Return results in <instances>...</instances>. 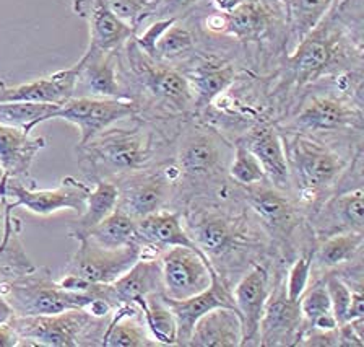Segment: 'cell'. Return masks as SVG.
Returning <instances> with one entry per match:
<instances>
[{
  "mask_svg": "<svg viewBox=\"0 0 364 347\" xmlns=\"http://www.w3.org/2000/svg\"><path fill=\"white\" fill-rule=\"evenodd\" d=\"M236 190L246 206L257 217L270 240L280 244L283 249H289L291 254L296 232L303 227L304 209L299 206L298 201H294L289 192L273 187L269 181L244 187L236 186Z\"/></svg>",
  "mask_w": 364,
  "mask_h": 347,
  "instance_id": "30bf717a",
  "label": "cell"
},
{
  "mask_svg": "<svg viewBox=\"0 0 364 347\" xmlns=\"http://www.w3.org/2000/svg\"><path fill=\"white\" fill-rule=\"evenodd\" d=\"M5 181H7V176H5L2 170H0V195H2V196H4V185H5Z\"/></svg>",
  "mask_w": 364,
  "mask_h": 347,
  "instance_id": "7dc6e473",
  "label": "cell"
},
{
  "mask_svg": "<svg viewBox=\"0 0 364 347\" xmlns=\"http://www.w3.org/2000/svg\"><path fill=\"white\" fill-rule=\"evenodd\" d=\"M136 235L141 247V258H156L169 247H187L202 252L182 224L181 210L163 209L136 220Z\"/></svg>",
  "mask_w": 364,
  "mask_h": 347,
  "instance_id": "cb8c5ba5",
  "label": "cell"
},
{
  "mask_svg": "<svg viewBox=\"0 0 364 347\" xmlns=\"http://www.w3.org/2000/svg\"><path fill=\"white\" fill-rule=\"evenodd\" d=\"M117 207L135 220L168 209L176 197L178 170L171 157L117 181Z\"/></svg>",
  "mask_w": 364,
  "mask_h": 347,
  "instance_id": "8fae6325",
  "label": "cell"
},
{
  "mask_svg": "<svg viewBox=\"0 0 364 347\" xmlns=\"http://www.w3.org/2000/svg\"><path fill=\"white\" fill-rule=\"evenodd\" d=\"M107 297L114 309L121 305H136L148 295L163 292L161 264L156 258H140L117 281L107 284Z\"/></svg>",
  "mask_w": 364,
  "mask_h": 347,
  "instance_id": "4316f807",
  "label": "cell"
},
{
  "mask_svg": "<svg viewBox=\"0 0 364 347\" xmlns=\"http://www.w3.org/2000/svg\"><path fill=\"white\" fill-rule=\"evenodd\" d=\"M106 9L119 16L139 33L140 26L151 20L158 0H98Z\"/></svg>",
  "mask_w": 364,
  "mask_h": 347,
  "instance_id": "ab89813d",
  "label": "cell"
},
{
  "mask_svg": "<svg viewBox=\"0 0 364 347\" xmlns=\"http://www.w3.org/2000/svg\"><path fill=\"white\" fill-rule=\"evenodd\" d=\"M72 7L73 12L88 21V48L105 53H119L136 35L132 26L114 15L98 0H73Z\"/></svg>",
  "mask_w": 364,
  "mask_h": 347,
  "instance_id": "d4e9b609",
  "label": "cell"
},
{
  "mask_svg": "<svg viewBox=\"0 0 364 347\" xmlns=\"http://www.w3.org/2000/svg\"><path fill=\"white\" fill-rule=\"evenodd\" d=\"M48 147L41 135H31L25 129L0 124V170L7 178L36 187L31 167L39 152Z\"/></svg>",
  "mask_w": 364,
  "mask_h": 347,
  "instance_id": "603a6c76",
  "label": "cell"
},
{
  "mask_svg": "<svg viewBox=\"0 0 364 347\" xmlns=\"http://www.w3.org/2000/svg\"><path fill=\"white\" fill-rule=\"evenodd\" d=\"M159 346L148 333L139 305H121L112 311L101 347Z\"/></svg>",
  "mask_w": 364,
  "mask_h": 347,
  "instance_id": "4dcf8cb0",
  "label": "cell"
},
{
  "mask_svg": "<svg viewBox=\"0 0 364 347\" xmlns=\"http://www.w3.org/2000/svg\"><path fill=\"white\" fill-rule=\"evenodd\" d=\"M85 240L106 249H121L134 247V244L140 247L139 235H136V220L119 207L114 209L101 224L96 225Z\"/></svg>",
  "mask_w": 364,
  "mask_h": 347,
  "instance_id": "836d02e7",
  "label": "cell"
},
{
  "mask_svg": "<svg viewBox=\"0 0 364 347\" xmlns=\"http://www.w3.org/2000/svg\"><path fill=\"white\" fill-rule=\"evenodd\" d=\"M117 201L119 187L114 181H96L88 192L85 209L68 227V237L77 242L85 240L90 232L117 207Z\"/></svg>",
  "mask_w": 364,
  "mask_h": 347,
  "instance_id": "1f68e13d",
  "label": "cell"
},
{
  "mask_svg": "<svg viewBox=\"0 0 364 347\" xmlns=\"http://www.w3.org/2000/svg\"><path fill=\"white\" fill-rule=\"evenodd\" d=\"M303 334L299 300H289L284 282L277 284L267 299L259 324V346H296Z\"/></svg>",
  "mask_w": 364,
  "mask_h": 347,
  "instance_id": "ac0fdd59",
  "label": "cell"
},
{
  "mask_svg": "<svg viewBox=\"0 0 364 347\" xmlns=\"http://www.w3.org/2000/svg\"><path fill=\"white\" fill-rule=\"evenodd\" d=\"M168 145H173V140L164 138L155 123L135 116L125 126L114 124L85 144H78V167L87 183H117L125 176L159 163L156 155Z\"/></svg>",
  "mask_w": 364,
  "mask_h": 347,
  "instance_id": "3957f363",
  "label": "cell"
},
{
  "mask_svg": "<svg viewBox=\"0 0 364 347\" xmlns=\"http://www.w3.org/2000/svg\"><path fill=\"white\" fill-rule=\"evenodd\" d=\"M330 83L332 88L328 90L303 92L288 115L275 123L277 129L333 142H363L361 95L341 88L335 78H330Z\"/></svg>",
  "mask_w": 364,
  "mask_h": 347,
  "instance_id": "8992f818",
  "label": "cell"
},
{
  "mask_svg": "<svg viewBox=\"0 0 364 347\" xmlns=\"http://www.w3.org/2000/svg\"><path fill=\"white\" fill-rule=\"evenodd\" d=\"M278 2H280V4H283V5H284V7H287V4H288V0H278Z\"/></svg>",
  "mask_w": 364,
  "mask_h": 347,
  "instance_id": "c3c4849f",
  "label": "cell"
},
{
  "mask_svg": "<svg viewBox=\"0 0 364 347\" xmlns=\"http://www.w3.org/2000/svg\"><path fill=\"white\" fill-rule=\"evenodd\" d=\"M197 51V38L184 20H176L156 41L155 61L166 62V64H181Z\"/></svg>",
  "mask_w": 364,
  "mask_h": 347,
  "instance_id": "d590c367",
  "label": "cell"
},
{
  "mask_svg": "<svg viewBox=\"0 0 364 347\" xmlns=\"http://www.w3.org/2000/svg\"><path fill=\"white\" fill-rule=\"evenodd\" d=\"M148 333L159 346H178V321L174 313L161 299V292L136 301Z\"/></svg>",
  "mask_w": 364,
  "mask_h": 347,
  "instance_id": "e575fe53",
  "label": "cell"
},
{
  "mask_svg": "<svg viewBox=\"0 0 364 347\" xmlns=\"http://www.w3.org/2000/svg\"><path fill=\"white\" fill-rule=\"evenodd\" d=\"M203 26L212 35L231 38L242 44L260 46L262 43H273L284 53L287 10L278 0H241L228 14L213 10L203 19Z\"/></svg>",
  "mask_w": 364,
  "mask_h": 347,
  "instance_id": "ba28073f",
  "label": "cell"
},
{
  "mask_svg": "<svg viewBox=\"0 0 364 347\" xmlns=\"http://www.w3.org/2000/svg\"><path fill=\"white\" fill-rule=\"evenodd\" d=\"M158 2H159V0H158Z\"/></svg>",
  "mask_w": 364,
  "mask_h": 347,
  "instance_id": "681fc988",
  "label": "cell"
},
{
  "mask_svg": "<svg viewBox=\"0 0 364 347\" xmlns=\"http://www.w3.org/2000/svg\"><path fill=\"white\" fill-rule=\"evenodd\" d=\"M242 343L241 316L236 309L218 306L196 323L187 346L191 347H239Z\"/></svg>",
  "mask_w": 364,
  "mask_h": 347,
  "instance_id": "83f0119b",
  "label": "cell"
},
{
  "mask_svg": "<svg viewBox=\"0 0 364 347\" xmlns=\"http://www.w3.org/2000/svg\"><path fill=\"white\" fill-rule=\"evenodd\" d=\"M10 277H15V274H11V272L5 271V269H2V267H0V287H2V284Z\"/></svg>",
  "mask_w": 364,
  "mask_h": 347,
  "instance_id": "bcb514c9",
  "label": "cell"
},
{
  "mask_svg": "<svg viewBox=\"0 0 364 347\" xmlns=\"http://www.w3.org/2000/svg\"><path fill=\"white\" fill-rule=\"evenodd\" d=\"M20 338L10 323H0V347H18Z\"/></svg>",
  "mask_w": 364,
  "mask_h": 347,
  "instance_id": "ee69618b",
  "label": "cell"
},
{
  "mask_svg": "<svg viewBox=\"0 0 364 347\" xmlns=\"http://www.w3.org/2000/svg\"><path fill=\"white\" fill-rule=\"evenodd\" d=\"M235 144L207 123L187 121L173 140L171 160L178 170V191H191L187 201L198 196H215L226 191L228 165ZM186 201V202H187Z\"/></svg>",
  "mask_w": 364,
  "mask_h": 347,
  "instance_id": "5b68a950",
  "label": "cell"
},
{
  "mask_svg": "<svg viewBox=\"0 0 364 347\" xmlns=\"http://www.w3.org/2000/svg\"><path fill=\"white\" fill-rule=\"evenodd\" d=\"M323 281H326L335 320H337L338 324L346 323V316H348L351 305V287L337 272H328V274L323 276Z\"/></svg>",
  "mask_w": 364,
  "mask_h": 347,
  "instance_id": "b9f144b4",
  "label": "cell"
},
{
  "mask_svg": "<svg viewBox=\"0 0 364 347\" xmlns=\"http://www.w3.org/2000/svg\"><path fill=\"white\" fill-rule=\"evenodd\" d=\"M235 142L242 144L254 153L264 170L267 181L273 187L283 192H291L287 155H284L283 140L275 123L254 124L244 130Z\"/></svg>",
  "mask_w": 364,
  "mask_h": 347,
  "instance_id": "ffe728a7",
  "label": "cell"
},
{
  "mask_svg": "<svg viewBox=\"0 0 364 347\" xmlns=\"http://www.w3.org/2000/svg\"><path fill=\"white\" fill-rule=\"evenodd\" d=\"M270 290V274L262 263L250 267L232 287L231 295L242 324L241 346H259V324Z\"/></svg>",
  "mask_w": 364,
  "mask_h": 347,
  "instance_id": "d6986e66",
  "label": "cell"
},
{
  "mask_svg": "<svg viewBox=\"0 0 364 347\" xmlns=\"http://www.w3.org/2000/svg\"><path fill=\"white\" fill-rule=\"evenodd\" d=\"M161 299L169 306L171 311L174 313L176 321H178V346H187L193 326L205 313L218 309V306L236 309L231 290L225 286L220 277H215L212 286L203 290V292L193 295V297L173 300L161 292Z\"/></svg>",
  "mask_w": 364,
  "mask_h": 347,
  "instance_id": "484cf974",
  "label": "cell"
},
{
  "mask_svg": "<svg viewBox=\"0 0 364 347\" xmlns=\"http://www.w3.org/2000/svg\"><path fill=\"white\" fill-rule=\"evenodd\" d=\"M278 133L283 140L296 201L314 214L338 190L353 157L363 150V145L353 147L291 130Z\"/></svg>",
  "mask_w": 364,
  "mask_h": 347,
  "instance_id": "277c9868",
  "label": "cell"
},
{
  "mask_svg": "<svg viewBox=\"0 0 364 347\" xmlns=\"http://www.w3.org/2000/svg\"><path fill=\"white\" fill-rule=\"evenodd\" d=\"M109 318L75 309L55 315L14 316L10 324L20 338L18 347H101Z\"/></svg>",
  "mask_w": 364,
  "mask_h": 347,
  "instance_id": "52a82bcc",
  "label": "cell"
},
{
  "mask_svg": "<svg viewBox=\"0 0 364 347\" xmlns=\"http://www.w3.org/2000/svg\"><path fill=\"white\" fill-rule=\"evenodd\" d=\"M205 0H159L155 12L151 15V20H181L189 15L192 10H196L197 5H200Z\"/></svg>",
  "mask_w": 364,
  "mask_h": 347,
  "instance_id": "7bdbcfd3",
  "label": "cell"
},
{
  "mask_svg": "<svg viewBox=\"0 0 364 347\" xmlns=\"http://www.w3.org/2000/svg\"><path fill=\"white\" fill-rule=\"evenodd\" d=\"M338 0H288L284 54L291 51L326 19Z\"/></svg>",
  "mask_w": 364,
  "mask_h": 347,
  "instance_id": "d6a6232c",
  "label": "cell"
},
{
  "mask_svg": "<svg viewBox=\"0 0 364 347\" xmlns=\"http://www.w3.org/2000/svg\"><path fill=\"white\" fill-rule=\"evenodd\" d=\"M314 247L306 248L303 254H299V258H296L293 261V266L289 267L288 279L284 281V289H287V295L289 300H299L306 287L309 286L312 252H314Z\"/></svg>",
  "mask_w": 364,
  "mask_h": 347,
  "instance_id": "60d3db41",
  "label": "cell"
},
{
  "mask_svg": "<svg viewBox=\"0 0 364 347\" xmlns=\"http://www.w3.org/2000/svg\"><path fill=\"white\" fill-rule=\"evenodd\" d=\"M95 286V284H93ZM93 286L88 292L64 289L46 267L7 279L0 287V295L7 299L15 316L55 315V313L87 309L95 300Z\"/></svg>",
  "mask_w": 364,
  "mask_h": 347,
  "instance_id": "9c48e42d",
  "label": "cell"
},
{
  "mask_svg": "<svg viewBox=\"0 0 364 347\" xmlns=\"http://www.w3.org/2000/svg\"><path fill=\"white\" fill-rule=\"evenodd\" d=\"M161 264L163 295L184 300L203 292L220 277L207 256L187 247H169L158 254Z\"/></svg>",
  "mask_w": 364,
  "mask_h": 347,
  "instance_id": "7c38bea8",
  "label": "cell"
},
{
  "mask_svg": "<svg viewBox=\"0 0 364 347\" xmlns=\"http://www.w3.org/2000/svg\"><path fill=\"white\" fill-rule=\"evenodd\" d=\"M60 106L50 103H25V101H2L0 103V124L25 129L28 133L54 118Z\"/></svg>",
  "mask_w": 364,
  "mask_h": 347,
  "instance_id": "8d00e7d4",
  "label": "cell"
},
{
  "mask_svg": "<svg viewBox=\"0 0 364 347\" xmlns=\"http://www.w3.org/2000/svg\"><path fill=\"white\" fill-rule=\"evenodd\" d=\"M299 310L301 315H303V334L309 331L317 320H321L323 316L333 315L332 304H330V297L323 277L314 279L312 286L306 287L303 295L299 297Z\"/></svg>",
  "mask_w": 364,
  "mask_h": 347,
  "instance_id": "74e56055",
  "label": "cell"
},
{
  "mask_svg": "<svg viewBox=\"0 0 364 347\" xmlns=\"http://www.w3.org/2000/svg\"><path fill=\"white\" fill-rule=\"evenodd\" d=\"M75 96L124 98L119 81V53H105L88 48L80 58Z\"/></svg>",
  "mask_w": 364,
  "mask_h": 347,
  "instance_id": "7402d4cb",
  "label": "cell"
},
{
  "mask_svg": "<svg viewBox=\"0 0 364 347\" xmlns=\"http://www.w3.org/2000/svg\"><path fill=\"white\" fill-rule=\"evenodd\" d=\"M134 116H139V105L132 100L73 96L55 111L53 119L73 124L80 133L78 144H85L107 128Z\"/></svg>",
  "mask_w": 364,
  "mask_h": 347,
  "instance_id": "5bb4252c",
  "label": "cell"
},
{
  "mask_svg": "<svg viewBox=\"0 0 364 347\" xmlns=\"http://www.w3.org/2000/svg\"><path fill=\"white\" fill-rule=\"evenodd\" d=\"M364 229V192L361 186L335 191L312 214L311 230L316 242L343 232L363 233Z\"/></svg>",
  "mask_w": 364,
  "mask_h": 347,
  "instance_id": "e0dca14e",
  "label": "cell"
},
{
  "mask_svg": "<svg viewBox=\"0 0 364 347\" xmlns=\"http://www.w3.org/2000/svg\"><path fill=\"white\" fill-rule=\"evenodd\" d=\"M80 61L64 71L36 78L33 82L9 85L0 81V103L2 101H25V103H50L62 106L75 96V85Z\"/></svg>",
  "mask_w": 364,
  "mask_h": 347,
  "instance_id": "44dd1931",
  "label": "cell"
},
{
  "mask_svg": "<svg viewBox=\"0 0 364 347\" xmlns=\"http://www.w3.org/2000/svg\"><path fill=\"white\" fill-rule=\"evenodd\" d=\"M15 311L4 295H0V323H10L14 320Z\"/></svg>",
  "mask_w": 364,
  "mask_h": 347,
  "instance_id": "f6af8a7d",
  "label": "cell"
},
{
  "mask_svg": "<svg viewBox=\"0 0 364 347\" xmlns=\"http://www.w3.org/2000/svg\"><path fill=\"white\" fill-rule=\"evenodd\" d=\"M141 258V247L106 249L88 240L78 242V249L65 267L64 274L83 279L88 284H112Z\"/></svg>",
  "mask_w": 364,
  "mask_h": 347,
  "instance_id": "2e32d148",
  "label": "cell"
},
{
  "mask_svg": "<svg viewBox=\"0 0 364 347\" xmlns=\"http://www.w3.org/2000/svg\"><path fill=\"white\" fill-rule=\"evenodd\" d=\"M14 210L7 196L0 195V267L18 276L34 271L36 266L26 254L21 242V220Z\"/></svg>",
  "mask_w": 364,
  "mask_h": 347,
  "instance_id": "f546056e",
  "label": "cell"
},
{
  "mask_svg": "<svg viewBox=\"0 0 364 347\" xmlns=\"http://www.w3.org/2000/svg\"><path fill=\"white\" fill-rule=\"evenodd\" d=\"M197 53V51H196ZM181 62L178 69L191 85L196 116L210 110L213 101L237 81V67L232 61L218 54H196Z\"/></svg>",
  "mask_w": 364,
  "mask_h": 347,
  "instance_id": "9a60e30c",
  "label": "cell"
},
{
  "mask_svg": "<svg viewBox=\"0 0 364 347\" xmlns=\"http://www.w3.org/2000/svg\"><path fill=\"white\" fill-rule=\"evenodd\" d=\"M239 197L235 207L228 190L215 196L192 197L181 212L187 233L230 290L235 274L241 279L252 267L247 261L259 264L269 248V235Z\"/></svg>",
  "mask_w": 364,
  "mask_h": 347,
  "instance_id": "7a4b0ae2",
  "label": "cell"
},
{
  "mask_svg": "<svg viewBox=\"0 0 364 347\" xmlns=\"http://www.w3.org/2000/svg\"><path fill=\"white\" fill-rule=\"evenodd\" d=\"M228 178L236 186H252L267 181V176L252 152L235 142L231 162L228 165Z\"/></svg>",
  "mask_w": 364,
  "mask_h": 347,
  "instance_id": "f35d334b",
  "label": "cell"
},
{
  "mask_svg": "<svg viewBox=\"0 0 364 347\" xmlns=\"http://www.w3.org/2000/svg\"><path fill=\"white\" fill-rule=\"evenodd\" d=\"M364 235L358 232L335 233L316 242L312 252V272H335L345 271L363 261Z\"/></svg>",
  "mask_w": 364,
  "mask_h": 347,
  "instance_id": "f1b7e54d",
  "label": "cell"
},
{
  "mask_svg": "<svg viewBox=\"0 0 364 347\" xmlns=\"http://www.w3.org/2000/svg\"><path fill=\"white\" fill-rule=\"evenodd\" d=\"M363 0H338L328 15L291 53L284 54L272 98L275 108L287 103L311 85L341 73L361 71Z\"/></svg>",
  "mask_w": 364,
  "mask_h": 347,
  "instance_id": "6da1fadb",
  "label": "cell"
},
{
  "mask_svg": "<svg viewBox=\"0 0 364 347\" xmlns=\"http://www.w3.org/2000/svg\"><path fill=\"white\" fill-rule=\"evenodd\" d=\"M90 190V183L73 176H65L54 190H38L7 178L4 185V196H7L11 209L23 207L39 217H49L60 210L82 212Z\"/></svg>",
  "mask_w": 364,
  "mask_h": 347,
  "instance_id": "4fadbf2b",
  "label": "cell"
}]
</instances>
